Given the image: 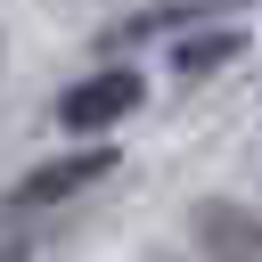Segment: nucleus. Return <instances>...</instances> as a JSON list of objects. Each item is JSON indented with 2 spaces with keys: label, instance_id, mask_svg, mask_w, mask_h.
Instances as JSON below:
<instances>
[{
  "label": "nucleus",
  "instance_id": "nucleus-2",
  "mask_svg": "<svg viewBox=\"0 0 262 262\" xmlns=\"http://www.w3.org/2000/svg\"><path fill=\"white\" fill-rule=\"evenodd\" d=\"M147 106V74L139 66H123V57H106V66H90V74H74L57 98H49V123L66 131V139H106L115 123H131Z\"/></svg>",
  "mask_w": 262,
  "mask_h": 262
},
{
  "label": "nucleus",
  "instance_id": "nucleus-7",
  "mask_svg": "<svg viewBox=\"0 0 262 262\" xmlns=\"http://www.w3.org/2000/svg\"><path fill=\"white\" fill-rule=\"evenodd\" d=\"M139 262H196V246H188V237H180V246H147Z\"/></svg>",
  "mask_w": 262,
  "mask_h": 262
},
{
  "label": "nucleus",
  "instance_id": "nucleus-6",
  "mask_svg": "<svg viewBox=\"0 0 262 262\" xmlns=\"http://www.w3.org/2000/svg\"><path fill=\"white\" fill-rule=\"evenodd\" d=\"M33 254H41V237H33V229H16V221H8V237H0V262H33Z\"/></svg>",
  "mask_w": 262,
  "mask_h": 262
},
{
  "label": "nucleus",
  "instance_id": "nucleus-3",
  "mask_svg": "<svg viewBox=\"0 0 262 262\" xmlns=\"http://www.w3.org/2000/svg\"><path fill=\"white\" fill-rule=\"evenodd\" d=\"M188 246H196V262H262V205L196 196L188 205Z\"/></svg>",
  "mask_w": 262,
  "mask_h": 262
},
{
  "label": "nucleus",
  "instance_id": "nucleus-4",
  "mask_svg": "<svg viewBox=\"0 0 262 262\" xmlns=\"http://www.w3.org/2000/svg\"><path fill=\"white\" fill-rule=\"evenodd\" d=\"M213 16H229V0H147V8H131V16H115V25H98V41L90 49H147V41H180V33H196V25H213Z\"/></svg>",
  "mask_w": 262,
  "mask_h": 262
},
{
  "label": "nucleus",
  "instance_id": "nucleus-8",
  "mask_svg": "<svg viewBox=\"0 0 262 262\" xmlns=\"http://www.w3.org/2000/svg\"><path fill=\"white\" fill-rule=\"evenodd\" d=\"M0 66H8V33H0Z\"/></svg>",
  "mask_w": 262,
  "mask_h": 262
},
{
  "label": "nucleus",
  "instance_id": "nucleus-1",
  "mask_svg": "<svg viewBox=\"0 0 262 262\" xmlns=\"http://www.w3.org/2000/svg\"><path fill=\"white\" fill-rule=\"evenodd\" d=\"M115 147L106 139H74V147H57V156H41V164H25L8 188H0V221H41V213H66V205H82L98 180H115Z\"/></svg>",
  "mask_w": 262,
  "mask_h": 262
},
{
  "label": "nucleus",
  "instance_id": "nucleus-5",
  "mask_svg": "<svg viewBox=\"0 0 262 262\" xmlns=\"http://www.w3.org/2000/svg\"><path fill=\"white\" fill-rule=\"evenodd\" d=\"M237 57H246V25H229V16H213V25H196V33L172 41V74H180V82H213V74H229Z\"/></svg>",
  "mask_w": 262,
  "mask_h": 262
}]
</instances>
